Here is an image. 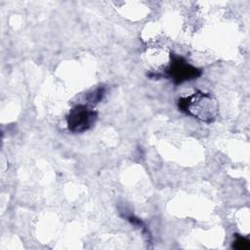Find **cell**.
Instances as JSON below:
<instances>
[{"label":"cell","instance_id":"1","mask_svg":"<svg viewBox=\"0 0 250 250\" xmlns=\"http://www.w3.org/2000/svg\"><path fill=\"white\" fill-rule=\"evenodd\" d=\"M179 109L188 115L206 123L213 122L218 115V103L209 93L199 90L192 95L178 100Z\"/></svg>","mask_w":250,"mask_h":250},{"label":"cell","instance_id":"2","mask_svg":"<svg viewBox=\"0 0 250 250\" xmlns=\"http://www.w3.org/2000/svg\"><path fill=\"white\" fill-rule=\"evenodd\" d=\"M201 69L188 63L183 57L171 53L170 63L166 68L165 73L161 76L170 79L175 85H178L185 81L196 79L201 75Z\"/></svg>","mask_w":250,"mask_h":250},{"label":"cell","instance_id":"3","mask_svg":"<svg viewBox=\"0 0 250 250\" xmlns=\"http://www.w3.org/2000/svg\"><path fill=\"white\" fill-rule=\"evenodd\" d=\"M98 113L86 104H76L66 116L67 128L72 133H83L89 130L97 120Z\"/></svg>","mask_w":250,"mask_h":250},{"label":"cell","instance_id":"4","mask_svg":"<svg viewBox=\"0 0 250 250\" xmlns=\"http://www.w3.org/2000/svg\"><path fill=\"white\" fill-rule=\"evenodd\" d=\"M104 93H105L104 87H99V88L95 89L94 91H92L90 94H88L87 100L91 104H97L103 100Z\"/></svg>","mask_w":250,"mask_h":250},{"label":"cell","instance_id":"5","mask_svg":"<svg viewBox=\"0 0 250 250\" xmlns=\"http://www.w3.org/2000/svg\"><path fill=\"white\" fill-rule=\"evenodd\" d=\"M232 247L235 248V249H238V250H247L250 247L249 240L246 237H243L241 235L236 234V237L233 241Z\"/></svg>","mask_w":250,"mask_h":250}]
</instances>
